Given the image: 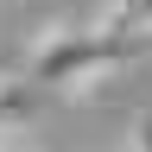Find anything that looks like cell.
<instances>
[{"mask_svg":"<svg viewBox=\"0 0 152 152\" xmlns=\"http://www.w3.org/2000/svg\"><path fill=\"white\" fill-rule=\"evenodd\" d=\"M146 51H152L146 32L108 26V19L102 26H70V32H45L26 51V76H32V89H83V83H102V76H121Z\"/></svg>","mask_w":152,"mask_h":152,"instance_id":"cell-1","label":"cell"},{"mask_svg":"<svg viewBox=\"0 0 152 152\" xmlns=\"http://www.w3.org/2000/svg\"><path fill=\"white\" fill-rule=\"evenodd\" d=\"M32 102H38V89H32V83H13V76H0V133L26 121V114H32Z\"/></svg>","mask_w":152,"mask_h":152,"instance_id":"cell-2","label":"cell"},{"mask_svg":"<svg viewBox=\"0 0 152 152\" xmlns=\"http://www.w3.org/2000/svg\"><path fill=\"white\" fill-rule=\"evenodd\" d=\"M133 152H152V114L133 121Z\"/></svg>","mask_w":152,"mask_h":152,"instance_id":"cell-3","label":"cell"},{"mask_svg":"<svg viewBox=\"0 0 152 152\" xmlns=\"http://www.w3.org/2000/svg\"><path fill=\"white\" fill-rule=\"evenodd\" d=\"M0 152H26V146H0Z\"/></svg>","mask_w":152,"mask_h":152,"instance_id":"cell-4","label":"cell"}]
</instances>
